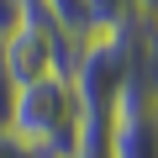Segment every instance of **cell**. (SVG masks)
Segmentation results:
<instances>
[{
  "mask_svg": "<svg viewBox=\"0 0 158 158\" xmlns=\"http://www.w3.org/2000/svg\"><path fill=\"white\" fill-rule=\"evenodd\" d=\"M42 11H48V21L58 27V37H63L69 48L90 42V37L100 32L95 16H90V0H42Z\"/></svg>",
  "mask_w": 158,
  "mask_h": 158,
  "instance_id": "7a4b0ae2",
  "label": "cell"
},
{
  "mask_svg": "<svg viewBox=\"0 0 158 158\" xmlns=\"http://www.w3.org/2000/svg\"><path fill=\"white\" fill-rule=\"evenodd\" d=\"M11 132L21 142H32L42 158H69L79 132H85V100H79L69 69L58 74H42L32 85L16 90L11 100Z\"/></svg>",
  "mask_w": 158,
  "mask_h": 158,
  "instance_id": "6da1fadb",
  "label": "cell"
},
{
  "mask_svg": "<svg viewBox=\"0 0 158 158\" xmlns=\"http://www.w3.org/2000/svg\"><path fill=\"white\" fill-rule=\"evenodd\" d=\"M0 158H42V153H37L32 142H21L11 127H0Z\"/></svg>",
  "mask_w": 158,
  "mask_h": 158,
  "instance_id": "3957f363",
  "label": "cell"
}]
</instances>
